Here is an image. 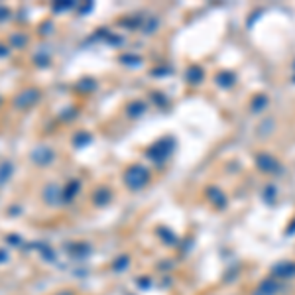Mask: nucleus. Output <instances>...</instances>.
<instances>
[{
	"label": "nucleus",
	"mask_w": 295,
	"mask_h": 295,
	"mask_svg": "<svg viewBox=\"0 0 295 295\" xmlns=\"http://www.w3.org/2000/svg\"><path fill=\"white\" fill-rule=\"evenodd\" d=\"M39 32L43 33V35H49V33L53 32V22H49V20H47V22H43V24L39 26Z\"/></svg>",
	"instance_id": "ddd939ff"
},
{
	"label": "nucleus",
	"mask_w": 295,
	"mask_h": 295,
	"mask_svg": "<svg viewBox=\"0 0 295 295\" xmlns=\"http://www.w3.org/2000/svg\"><path fill=\"white\" fill-rule=\"evenodd\" d=\"M55 295H75V294H73L71 290H61V292H57Z\"/></svg>",
	"instance_id": "aec40b11"
},
{
	"label": "nucleus",
	"mask_w": 295,
	"mask_h": 295,
	"mask_svg": "<svg viewBox=\"0 0 295 295\" xmlns=\"http://www.w3.org/2000/svg\"><path fill=\"white\" fill-rule=\"evenodd\" d=\"M33 63H35L37 67H47L49 65V53H47V51H43V49H41V51H37V53L33 55Z\"/></svg>",
	"instance_id": "6e6552de"
},
{
	"label": "nucleus",
	"mask_w": 295,
	"mask_h": 295,
	"mask_svg": "<svg viewBox=\"0 0 295 295\" xmlns=\"http://www.w3.org/2000/svg\"><path fill=\"white\" fill-rule=\"evenodd\" d=\"M10 45L14 47V49H22V47H26L28 45V35L22 32H16L10 35Z\"/></svg>",
	"instance_id": "423d86ee"
},
{
	"label": "nucleus",
	"mask_w": 295,
	"mask_h": 295,
	"mask_svg": "<svg viewBox=\"0 0 295 295\" xmlns=\"http://www.w3.org/2000/svg\"><path fill=\"white\" fill-rule=\"evenodd\" d=\"M73 6V2H61V4H53V12H65Z\"/></svg>",
	"instance_id": "2eb2a0df"
},
{
	"label": "nucleus",
	"mask_w": 295,
	"mask_h": 295,
	"mask_svg": "<svg viewBox=\"0 0 295 295\" xmlns=\"http://www.w3.org/2000/svg\"><path fill=\"white\" fill-rule=\"evenodd\" d=\"M59 199H61V189H59L57 185L49 183V185L43 189V201H45L47 205H57Z\"/></svg>",
	"instance_id": "20e7f679"
},
{
	"label": "nucleus",
	"mask_w": 295,
	"mask_h": 295,
	"mask_svg": "<svg viewBox=\"0 0 295 295\" xmlns=\"http://www.w3.org/2000/svg\"><path fill=\"white\" fill-rule=\"evenodd\" d=\"M77 189H79V181H69L65 189L61 191V199H63L65 203H69L73 197L77 195Z\"/></svg>",
	"instance_id": "0eeeda50"
},
{
	"label": "nucleus",
	"mask_w": 295,
	"mask_h": 295,
	"mask_svg": "<svg viewBox=\"0 0 295 295\" xmlns=\"http://www.w3.org/2000/svg\"><path fill=\"white\" fill-rule=\"evenodd\" d=\"M30 160H32L35 165H39V167H45V165L53 164L55 152H53L49 146H45V144H37L32 152H30Z\"/></svg>",
	"instance_id": "f03ea898"
},
{
	"label": "nucleus",
	"mask_w": 295,
	"mask_h": 295,
	"mask_svg": "<svg viewBox=\"0 0 295 295\" xmlns=\"http://www.w3.org/2000/svg\"><path fill=\"white\" fill-rule=\"evenodd\" d=\"M41 97V91L39 89H35V87H28V89H24V91H20L16 97H14V106L18 108V110H28V108H32L33 104L39 100Z\"/></svg>",
	"instance_id": "f257e3e1"
},
{
	"label": "nucleus",
	"mask_w": 295,
	"mask_h": 295,
	"mask_svg": "<svg viewBox=\"0 0 295 295\" xmlns=\"http://www.w3.org/2000/svg\"><path fill=\"white\" fill-rule=\"evenodd\" d=\"M8 53H10V49H8L6 45L0 43V57H8Z\"/></svg>",
	"instance_id": "f3484780"
},
{
	"label": "nucleus",
	"mask_w": 295,
	"mask_h": 295,
	"mask_svg": "<svg viewBox=\"0 0 295 295\" xmlns=\"http://www.w3.org/2000/svg\"><path fill=\"white\" fill-rule=\"evenodd\" d=\"M8 215H20V207L14 205V209H8Z\"/></svg>",
	"instance_id": "a211bd4d"
},
{
	"label": "nucleus",
	"mask_w": 295,
	"mask_h": 295,
	"mask_svg": "<svg viewBox=\"0 0 295 295\" xmlns=\"http://www.w3.org/2000/svg\"><path fill=\"white\" fill-rule=\"evenodd\" d=\"M0 104H2V97H0Z\"/></svg>",
	"instance_id": "412c9836"
},
{
	"label": "nucleus",
	"mask_w": 295,
	"mask_h": 295,
	"mask_svg": "<svg viewBox=\"0 0 295 295\" xmlns=\"http://www.w3.org/2000/svg\"><path fill=\"white\" fill-rule=\"evenodd\" d=\"M6 242H8L10 246H22L20 234H8V236H6Z\"/></svg>",
	"instance_id": "f8f14e48"
},
{
	"label": "nucleus",
	"mask_w": 295,
	"mask_h": 295,
	"mask_svg": "<svg viewBox=\"0 0 295 295\" xmlns=\"http://www.w3.org/2000/svg\"><path fill=\"white\" fill-rule=\"evenodd\" d=\"M73 142H75L77 146H85V142H89V136H87V134H77V136L73 138Z\"/></svg>",
	"instance_id": "dca6fc26"
},
{
	"label": "nucleus",
	"mask_w": 295,
	"mask_h": 295,
	"mask_svg": "<svg viewBox=\"0 0 295 295\" xmlns=\"http://www.w3.org/2000/svg\"><path fill=\"white\" fill-rule=\"evenodd\" d=\"M144 175H146V173H144V169H140V167H132L130 171L126 173V183H128L130 187L136 189V187H140V185L144 183V179H146Z\"/></svg>",
	"instance_id": "7ed1b4c3"
},
{
	"label": "nucleus",
	"mask_w": 295,
	"mask_h": 295,
	"mask_svg": "<svg viewBox=\"0 0 295 295\" xmlns=\"http://www.w3.org/2000/svg\"><path fill=\"white\" fill-rule=\"evenodd\" d=\"M12 18V10L4 4H0V22H8Z\"/></svg>",
	"instance_id": "9b49d317"
},
{
	"label": "nucleus",
	"mask_w": 295,
	"mask_h": 295,
	"mask_svg": "<svg viewBox=\"0 0 295 295\" xmlns=\"http://www.w3.org/2000/svg\"><path fill=\"white\" fill-rule=\"evenodd\" d=\"M108 189H98L97 193H95V203L97 205H102L104 201H108Z\"/></svg>",
	"instance_id": "9d476101"
},
{
	"label": "nucleus",
	"mask_w": 295,
	"mask_h": 295,
	"mask_svg": "<svg viewBox=\"0 0 295 295\" xmlns=\"http://www.w3.org/2000/svg\"><path fill=\"white\" fill-rule=\"evenodd\" d=\"M12 173H14V164L10 160H2L0 162V187L10 181Z\"/></svg>",
	"instance_id": "39448f33"
},
{
	"label": "nucleus",
	"mask_w": 295,
	"mask_h": 295,
	"mask_svg": "<svg viewBox=\"0 0 295 295\" xmlns=\"http://www.w3.org/2000/svg\"><path fill=\"white\" fill-rule=\"evenodd\" d=\"M77 250V254H71L73 258L77 256V258H83V256H87V254H91V248L87 246V244H77V246H73V252Z\"/></svg>",
	"instance_id": "1a4fd4ad"
},
{
	"label": "nucleus",
	"mask_w": 295,
	"mask_h": 295,
	"mask_svg": "<svg viewBox=\"0 0 295 295\" xmlns=\"http://www.w3.org/2000/svg\"><path fill=\"white\" fill-rule=\"evenodd\" d=\"M8 260V254H6V250H0V264L6 262Z\"/></svg>",
	"instance_id": "6ab92c4d"
},
{
	"label": "nucleus",
	"mask_w": 295,
	"mask_h": 295,
	"mask_svg": "<svg viewBox=\"0 0 295 295\" xmlns=\"http://www.w3.org/2000/svg\"><path fill=\"white\" fill-rule=\"evenodd\" d=\"M126 266H128V256H124V258H118V260L114 262V266H112V268H114L116 272H120V270H124Z\"/></svg>",
	"instance_id": "4468645a"
}]
</instances>
